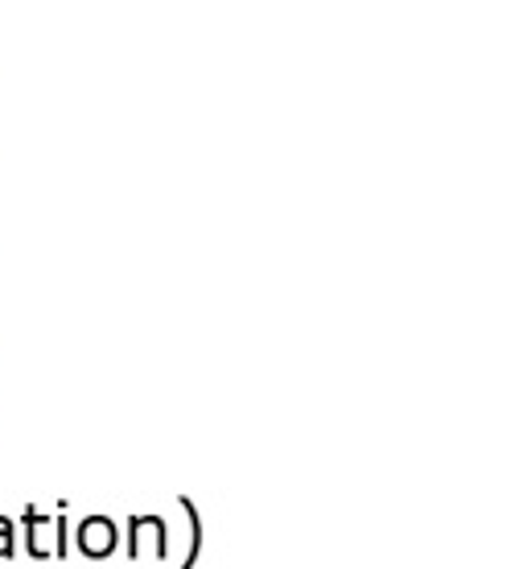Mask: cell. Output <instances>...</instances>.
<instances>
[{"label": "cell", "instance_id": "6da1fadb", "mask_svg": "<svg viewBox=\"0 0 527 569\" xmlns=\"http://www.w3.org/2000/svg\"><path fill=\"white\" fill-rule=\"evenodd\" d=\"M26 549L29 557H62L67 553V525L62 520H50L38 508H26Z\"/></svg>", "mask_w": 527, "mask_h": 569}, {"label": "cell", "instance_id": "7a4b0ae2", "mask_svg": "<svg viewBox=\"0 0 527 569\" xmlns=\"http://www.w3.org/2000/svg\"><path fill=\"white\" fill-rule=\"evenodd\" d=\"M74 545L83 549V557L103 561V557L115 553V545H120V528H115V520H108V516H87L83 525L74 528Z\"/></svg>", "mask_w": 527, "mask_h": 569}, {"label": "cell", "instance_id": "3957f363", "mask_svg": "<svg viewBox=\"0 0 527 569\" xmlns=\"http://www.w3.org/2000/svg\"><path fill=\"white\" fill-rule=\"evenodd\" d=\"M170 528L161 516H132L129 520V557H165Z\"/></svg>", "mask_w": 527, "mask_h": 569}, {"label": "cell", "instance_id": "277c9868", "mask_svg": "<svg viewBox=\"0 0 527 569\" xmlns=\"http://www.w3.org/2000/svg\"><path fill=\"white\" fill-rule=\"evenodd\" d=\"M182 512L190 516V549H185V557H182V569H190L202 549V520H199V508H194L190 499H182Z\"/></svg>", "mask_w": 527, "mask_h": 569}, {"label": "cell", "instance_id": "5b68a950", "mask_svg": "<svg viewBox=\"0 0 527 569\" xmlns=\"http://www.w3.org/2000/svg\"><path fill=\"white\" fill-rule=\"evenodd\" d=\"M13 549H17V528L9 516H0V561L13 557Z\"/></svg>", "mask_w": 527, "mask_h": 569}]
</instances>
